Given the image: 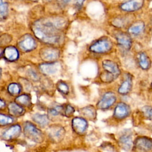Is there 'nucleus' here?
Masks as SVG:
<instances>
[{
	"label": "nucleus",
	"instance_id": "obj_28",
	"mask_svg": "<svg viewBox=\"0 0 152 152\" xmlns=\"http://www.w3.org/2000/svg\"><path fill=\"white\" fill-rule=\"evenodd\" d=\"M56 87L58 91L64 94H67L69 92V87L68 85L64 82H58L56 84Z\"/></svg>",
	"mask_w": 152,
	"mask_h": 152
},
{
	"label": "nucleus",
	"instance_id": "obj_15",
	"mask_svg": "<svg viewBox=\"0 0 152 152\" xmlns=\"http://www.w3.org/2000/svg\"><path fill=\"white\" fill-rule=\"evenodd\" d=\"M9 113L15 117L22 116L24 113V109L23 106H20L16 102H11L8 106Z\"/></svg>",
	"mask_w": 152,
	"mask_h": 152
},
{
	"label": "nucleus",
	"instance_id": "obj_7",
	"mask_svg": "<svg viewBox=\"0 0 152 152\" xmlns=\"http://www.w3.org/2000/svg\"><path fill=\"white\" fill-rule=\"evenodd\" d=\"M102 66L105 70V72L113 76L116 79L120 74V70L118 65L115 62L105 59L102 62Z\"/></svg>",
	"mask_w": 152,
	"mask_h": 152
},
{
	"label": "nucleus",
	"instance_id": "obj_13",
	"mask_svg": "<svg viewBox=\"0 0 152 152\" xmlns=\"http://www.w3.org/2000/svg\"><path fill=\"white\" fill-rule=\"evenodd\" d=\"M19 46L23 50H30L36 46V42L30 36H24L19 42Z\"/></svg>",
	"mask_w": 152,
	"mask_h": 152
},
{
	"label": "nucleus",
	"instance_id": "obj_19",
	"mask_svg": "<svg viewBox=\"0 0 152 152\" xmlns=\"http://www.w3.org/2000/svg\"><path fill=\"white\" fill-rule=\"evenodd\" d=\"M32 119L34 122H36L42 127L46 126L49 122V117L45 114H34L32 116Z\"/></svg>",
	"mask_w": 152,
	"mask_h": 152
},
{
	"label": "nucleus",
	"instance_id": "obj_23",
	"mask_svg": "<svg viewBox=\"0 0 152 152\" xmlns=\"http://www.w3.org/2000/svg\"><path fill=\"white\" fill-rule=\"evenodd\" d=\"M40 69L45 74H52L56 72L57 67L55 64H46L40 65Z\"/></svg>",
	"mask_w": 152,
	"mask_h": 152
},
{
	"label": "nucleus",
	"instance_id": "obj_35",
	"mask_svg": "<svg viewBox=\"0 0 152 152\" xmlns=\"http://www.w3.org/2000/svg\"><path fill=\"white\" fill-rule=\"evenodd\" d=\"M0 77H1V69H0Z\"/></svg>",
	"mask_w": 152,
	"mask_h": 152
},
{
	"label": "nucleus",
	"instance_id": "obj_14",
	"mask_svg": "<svg viewBox=\"0 0 152 152\" xmlns=\"http://www.w3.org/2000/svg\"><path fill=\"white\" fill-rule=\"evenodd\" d=\"M41 56L45 61H52L58 58L59 52L55 49L48 48L42 50Z\"/></svg>",
	"mask_w": 152,
	"mask_h": 152
},
{
	"label": "nucleus",
	"instance_id": "obj_11",
	"mask_svg": "<svg viewBox=\"0 0 152 152\" xmlns=\"http://www.w3.org/2000/svg\"><path fill=\"white\" fill-rule=\"evenodd\" d=\"M144 4V0H129L121 5L120 8L122 11L133 12L140 9Z\"/></svg>",
	"mask_w": 152,
	"mask_h": 152
},
{
	"label": "nucleus",
	"instance_id": "obj_3",
	"mask_svg": "<svg viewBox=\"0 0 152 152\" xmlns=\"http://www.w3.org/2000/svg\"><path fill=\"white\" fill-rule=\"evenodd\" d=\"M112 43L107 38L100 39L90 46V50L97 53H103L110 50Z\"/></svg>",
	"mask_w": 152,
	"mask_h": 152
},
{
	"label": "nucleus",
	"instance_id": "obj_16",
	"mask_svg": "<svg viewBox=\"0 0 152 152\" xmlns=\"http://www.w3.org/2000/svg\"><path fill=\"white\" fill-rule=\"evenodd\" d=\"M4 56L7 60L10 61H15L18 57V52L15 48L8 46L4 51Z\"/></svg>",
	"mask_w": 152,
	"mask_h": 152
},
{
	"label": "nucleus",
	"instance_id": "obj_20",
	"mask_svg": "<svg viewBox=\"0 0 152 152\" xmlns=\"http://www.w3.org/2000/svg\"><path fill=\"white\" fill-rule=\"evenodd\" d=\"M81 113L89 119H94L96 117V110L94 106L89 105L81 109Z\"/></svg>",
	"mask_w": 152,
	"mask_h": 152
},
{
	"label": "nucleus",
	"instance_id": "obj_30",
	"mask_svg": "<svg viewBox=\"0 0 152 152\" xmlns=\"http://www.w3.org/2000/svg\"><path fill=\"white\" fill-rule=\"evenodd\" d=\"M74 108L69 105V104H67L64 107V114L67 116V117H70L71 116L73 113H74Z\"/></svg>",
	"mask_w": 152,
	"mask_h": 152
},
{
	"label": "nucleus",
	"instance_id": "obj_27",
	"mask_svg": "<svg viewBox=\"0 0 152 152\" xmlns=\"http://www.w3.org/2000/svg\"><path fill=\"white\" fill-rule=\"evenodd\" d=\"M8 90L9 93L13 96L18 95L21 91V87L19 84L17 83H11L9 85Z\"/></svg>",
	"mask_w": 152,
	"mask_h": 152
},
{
	"label": "nucleus",
	"instance_id": "obj_21",
	"mask_svg": "<svg viewBox=\"0 0 152 152\" xmlns=\"http://www.w3.org/2000/svg\"><path fill=\"white\" fill-rule=\"evenodd\" d=\"M144 28V23L141 21H138L131 26H130L128 28V32L132 35H138L140 34Z\"/></svg>",
	"mask_w": 152,
	"mask_h": 152
},
{
	"label": "nucleus",
	"instance_id": "obj_36",
	"mask_svg": "<svg viewBox=\"0 0 152 152\" xmlns=\"http://www.w3.org/2000/svg\"><path fill=\"white\" fill-rule=\"evenodd\" d=\"M151 87H152V84H151Z\"/></svg>",
	"mask_w": 152,
	"mask_h": 152
},
{
	"label": "nucleus",
	"instance_id": "obj_4",
	"mask_svg": "<svg viewBox=\"0 0 152 152\" xmlns=\"http://www.w3.org/2000/svg\"><path fill=\"white\" fill-rule=\"evenodd\" d=\"M65 134V129L59 125H53L48 129L49 137L55 142H59L62 141Z\"/></svg>",
	"mask_w": 152,
	"mask_h": 152
},
{
	"label": "nucleus",
	"instance_id": "obj_18",
	"mask_svg": "<svg viewBox=\"0 0 152 152\" xmlns=\"http://www.w3.org/2000/svg\"><path fill=\"white\" fill-rule=\"evenodd\" d=\"M138 64L142 69H148L151 65V61L148 55L144 52L139 53Z\"/></svg>",
	"mask_w": 152,
	"mask_h": 152
},
{
	"label": "nucleus",
	"instance_id": "obj_25",
	"mask_svg": "<svg viewBox=\"0 0 152 152\" xmlns=\"http://www.w3.org/2000/svg\"><path fill=\"white\" fill-rule=\"evenodd\" d=\"M8 13V4L5 0H0V18H5Z\"/></svg>",
	"mask_w": 152,
	"mask_h": 152
},
{
	"label": "nucleus",
	"instance_id": "obj_34",
	"mask_svg": "<svg viewBox=\"0 0 152 152\" xmlns=\"http://www.w3.org/2000/svg\"><path fill=\"white\" fill-rule=\"evenodd\" d=\"M6 106L5 102L4 101H3L2 100L0 99V109H2L3 108H4Z\"/></svg>",
	"mask_w": 152,
	"mask_h": 152
},
{
	"label": "nucleus",
	"instance_id": "obj_1",
	"mask_svg": "<svg viewBox=\"0 0 152 152\" xmlns=\"http://www.w3.org/2000/svg\"><path fill=\"white\" fill-rule=\"evenodd\" d=\"M59 24H57V21L55 24L53 22L46 21L42 24L39 23L36 26L34 32L36 36L42 41L48 43H56L60 39L59 28Z\"/></svg>",
	"mask_w": 152,
	"mask_h": 152
},
{
	"label": "nucleus",
	"instance_id": "obj_9",
	"mask_svg": "<svg viewBox=\"0 0 152 152\" xmlns=\"http://www.w3.org/2000/svg\"><path fill=\"white\" fill-rule=\"evenodd\" d=\"M87 121L83 118L75 117L72 120V128L74 131L78 134H84L87 130Z\"/></svg>",
	"mask_w": 152,
	"mask_h": 152
},
{
	"label": "nucleus",
	"instance_id": "obj_26",
	"mask_svg": "<svg viewBox=\"0 0 152 152\" xmlns=\"http://www.w3.org/2000/svg\"><path fill=\"white\" fill-rule=\"evenodd\" d=\"M14 122V119L10 116L5 114L0 113V125L5 126L12 124Z\"/></svg>",
	"mask_w": 152,
	"mask_h": 152
},
{
	"label": "nucleus",
	"instance_id": "obj_33",
	"mask_svg": "<svg viewBox=\"0 0 152 152\" xmlns=\"http://www.w3.org/2000/svg\"><path fill=\"white\" fill-rule=\"evenodd\" d=\"M84 1H85V0H75L76 7H77V8H80L82 7V5H83V4Z\"/></svg>",
	"mask_w": 152,
	"mask_h": 152
},
{
	"label": "nucleus",
	"instance_id": "obj_22",
	"mask_svg": "<svg viewBox=\"0 0 152 152\" xmlns=\"http://www.w3.org/2000/svg\"><path fill=\"white\" fill-rule=\"evenodd\" d=\"M131 87H132V82L130 78H126L122 82V83L119 86L118 88V93L122 95L126 94L130 91L131 89Z\"/></svg>",
	"mask_w": 152,
	"mask_h": 152
},
{
	"label": "nucleus",
	"instance_id": "obj_29",
	"mask_svg": "<svg viewBox=\"0 0 152 152\" xmlns=\"http://www.w3.org/2000/svg\"><path fill=\"white\" fill-rule=\"evenodd\" d=\"M142 113L144 116L148 119H152V107L148 106H145L142 108Z\"/></svg>",
	"mask_w": 152,
	"mask_h": 152
},
{
	"label": "nucleus",
	"instance_id": "obj_31",
	"mask_svg": "<svg viewBox=\"0 0 152 152\" xmlns=\"http://www.w3.org/2000/svg\"><path fill=\"white\" fill-rule=\"evenodd\" d=\"M11 40V37L8 34H3L0 37V45H7L10 42Z\"/></svg>",
	"mask_w": 152,
	"mask_h": 152
},
{
	"label": "nucleus",
	"instance_id": "obj_10",
	"mask_svg": "<svg viewBox=\"0 0 152 152\" xmlns=\"http://www.w3.org/2000/svg\"><path fill=\"white\" fill-rule=\"evenodd\" d=\"M21 132V128L18 124H15L11 126L7 129L2 134V138L5 140L9 141L17 138L20 136Z\"/></svg>",
	"mask_w": 152,
	"mask_h": 152
},
{
	"label": "nucleus",
	"instance_id": "obj_17",
	"mask_svg": "<svg viewBox=\"0 0 152 152\" xmlns=\"http://www.w3.org/2000/svg\"><path fill=\"white\" fill-rule=\"evenodd\" d=\"M119 144L124 150L128 151L132 147V141L130 135L125 134L122 135L119 139Z\"/></svg>",
	"mask_w": 152,
	"mask_h": 152
},
{
	"label": "nucleus",
	"instance_id": "obj_5",
	"mask_svg": "<svg viewBox=\"0 0 152 152\" xmlns=\"http://www.w3.org/2000/svg\"><path fill=\"white\" fill-rule=\"evenodd\" d=\"M116 97L112 92L106 93L97 103V107L101 110H106L112 106L116 102Z\"/></svg>",
	"mask_w": 152,
	"mask_h": 152
},
{
	"label": "nucleus",
	"instance_id": "obj_24",
	"mask_svg": "<svg viewBox=\"0 0 152 152\" xmlns=\"http://www.w3.org/2000/svg\"><path fill=\"white\" fill-rule=\"evenodd\" d=\"M16 103L21 106H29L31 105V99L27 94H22L18 96L16 99Z\"/></svg>",
	"mask_w": 152,
	"mask_h": 152
},
{
	"label": "nucleus",
	"instance_id": "obj_6",
	"mask_svg": "<svg viewBox=\"0 0 152 152\" xmlns=\"http://www.w3.org/2000/svg\"><path fill=\"white\" fill-rule=\"evenodd\" d=\"M136 148L142 151H148L152 149V139L147 137H140L134 142Z\"/></svg>",
	"mask_w": 152,
	"mask_h": 152
},
{
	"label": "nucleus",
	"instance_id": "obj_32",
	"mask_svg": "<svg viewBox=\"0 0 152 152\" xmlns=\"http://www.w3.org/2000/svg\"><path fill=\"white\" fill-rule=\"evenodd\" d=\"M28 74H29V75H31V76H30V77H31V78L32 80H37V74H36V72H34L33 71H30L28 72Z\"/></svg>",
	"mask_w": 152,
	"mask_h": 152
},
{
	"label": "nucleus",
	"instance_id": "obj_2",
	"mask_svg": "<svg viewBox=\"0 0 152 152\" xmlns=\"http://www.w3.org/2000/svg\"><path fill=\"white\" fill-rule=\"evenodd\" d=\"M23 132L27 138L36 142L40 143L44 140V135L42 132L30 122H25Z\"/></svg>",
	"mask_w": 152,
	"mask_h": 152
},
{
	"label": "nucleus",
	"instance_id": "obj_8",
	"mask_svg": "<svg viewBox=\"0 0 152 152\" xmlns=\"http://www.w3.org/2000/svg\"><path fill=\"white\" fill-rule=\"evenodd\" d=\"M130 110V107L127 104L123 102L119 103L114 109L113 116L117 119H123L129 116Z\"/></svg>",
	"mask_w": 152,
	"mask_h": 152
},
{
	"label": "nucleus",
	"instance_id": "obj_12",
	"mask_svg": "<svg viewBox=\"0 0 152 152\" xmlns=\"http://www.w3.org/2000/svg\"><path fill=\"white\" fill-rule=\"evenodd\" d=\"M116 39L118 44L126 50H129L132 45L131 37L126 33L120 32L116 34Z\"/></svg>",
	"mask_w": 152,
	"mask_h": 152
}]
</instances>
